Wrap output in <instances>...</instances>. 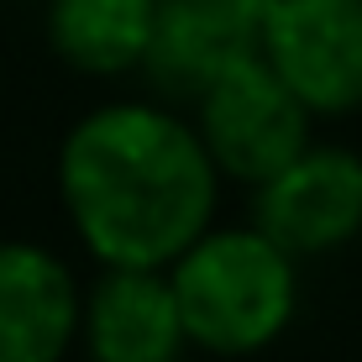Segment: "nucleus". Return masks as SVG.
<instances>
[{"mask_svg":"<svg viewBox=\"0 0 362 362\" xmlns=\"http://www.w3.org/2000/svg\"><path fill=\"white\" fill-rule=\"evenodd\" d=\"M58 199L100 268H168L216 226L221 173L189 116L110 100L58 147Z\"/></svg>","mask_w":362,"mask_h":362,"instance_id":"nucleus-1","label":"nucleus"},{"mask_svg":"<svg viewBox=\"0 0 362 362\" xmlns=\"http://www.w3.org/2000/svg\"><path fill=\"white\" fill-rule=\"evenodd\" d=\"M163 273L189 346L210 357H252L294 326L299 257L257 226H210Z\"/></svg>","mask_w":362,"mask_h":362,"instance_id":"nucleus-2","label":"nucleus"},{"mask_svg":"<svg viewBox=\"0 0 362 362\" xmlns=\"http://www.w3.org/2000/svg\"><path fill=\"white\" fill-rule=\"evenodd\" d=\"M194 132L221 179L257 189L315 142V116L263 64V53H252L194 95Z\"/></svg>","mask_w":362,"mask_h":362,"instance_id":"nucleus-3","label":"nucleus"},{"mask_svg":"<svg viewBox=\"0 0 362 362\" xmlns=\"http://www.w3.org/2000/svg\"><path fill=\"white\" fill-rule=\"evenodd\" d=\"M257 53L315 121L362 110V0H268Z\"/></svg>","mask_w":362,"mask_h":362,"instance_id":"nucleus-4","label":"nucleus"},{"mask_svg":"<svg viewBox=\"0 0 362 362\" xmlns=\"http://www.w3.org/2000/svg\"><path fill=\"white\" fill-rule=\"evenodd\" d=\"M252 226L289 257H331L362 236V153L310 142L252 189Z\"/></svg>","mask_w":362,"mask_h":362,"instance_id":"nucleus-5","label":"nucleus"},{"mask_svg":"<svg viewBox=\"0 0 362 362\" xmlns=\"http://www.w3.org/2000/svg\"><path fill=\"white\" fill-rule=\"evenodd\" d=\"M90 362H179L189 352L184 315L163 268H100L79 305Z\"/></svg>","mask_w":362,"mask_h":362,"instance_id":"nucleus-6","label":"nucleus"},{"mask_svg":"<svg viewBox=\"0 0 362 362\" xmlns=\"http://www.w3.org/2000/svg\"><path fill=\"white\" fill-rule=\"evenodd\" d=\"M84 289L42 242H0V362H64L79 346Z\"/></svg>","mask_w":362,"mask_h":362,"instance_id":"nucleus-7","label":"nucleus"},{"mask_svg":"<svg viewBox=\"0 0 362 362\" xmlns=\"http://www.w3.org/2000/svg\"><path fill=\"white\" fill-rule=\"evenodd\" d=\"M268 0H158L142 74L168 95L194 100L221 69L257 53Z\"/></svg>","mask_w":362,"mask_h":362,"instance_id":"nucleus-8","label":"nucleus"},{"mask_svg":"<svg viewBox=\"0 0 362 362\" xmlns=\"http://www.w3.org/2000/svg\"><path fill=\"white\" fill-rule=\"evenodd\" d=\"M158 0H47V42L90 79L136 74L153 47Z\"/></svg>","mask_w":362,"mask_h":362,"instance_id":"nucleus-9","label":"nucleus"}]
</instances>
